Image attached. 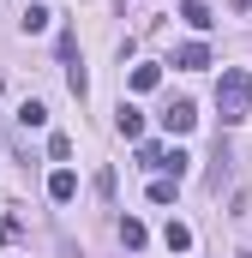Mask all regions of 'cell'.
Returning <instances> with one entry per match:
<instances>
[{"label": "cell", "mask_w": 252, "mask_h": 258, "mask_svg": "<svg viewBox=\"0 0 252 258\" xmlns=\"http://www.w3.org/2000/svg\"><path fill=\"white\" fill-rule=\"evenodd\" d=\"M162 156H168V150H162V144H150V138H144V144H138V162H144V168H162Z\"/></svg>", "instance_id": "obj_15"}, {"label": "cell", "mask_w": 252, "mask_h": 258, "mask_svg": "<svg viewBox=\"0 0 252 258\" xmlns=\"http://www.w3.org/2000/svg\"><path fill=\"white\" fill-rule=\"evenodd\" d=\"M48 156H54V162H66V156H72V138H66V132H54V138H48Z\"/></svg>", "instance_id": "obj_17"}, {"label": "cell", "mask_w": 252, "mask_h": 258, "mask_svg": "<svg viewBox=\"0 0 252 258\" xmlns=\"http://www.w3.org/2000/svg\"><path fill=\"white\" fill-rule=\"evenodd\" d=\"M42 120H48V108H42V102H24V108H18V126H24V132L42 126Z\"/></svg>", "instance_id": "obj_14"}, {"label": "cell", "mask_w": 252, "mask_h": 258, "mask_svg": "<svg viewBox=\"0 0 252 258\" xmlns=\"http://www.w3.org/2000/svg\"><path fill=\"white\" fill-rule=\"evenodd\" d=\"M228 162H234V150H228V138L216 132V156H210V186H222V180H228Z\"/></svg>", "instance_id": "obj_6"}, {"label": "cell", "mask_w": 252, "mask_h": 258, "mask_svg": "<svg viewBox=\"0 0 252 258\" xmlns=\"http://www.w3.org/2000/svg\"><path fill=\"white\" fill-rule=\"evenodd\" d=\"M180 18H186L192 30H210V24H216V18H210V6H204V0H180Z\"/></svg>", "instance_id": "obj_7"}, {"label": "cell", "mask_w": 252, "mask_h": 258, "mask_svg": "<svg viewBox=\"0 0 252 258\" xmlns=\"http://www.w3.org/2000/svg\"><path fill=\"white\" fill-rule=\"evenodd\" d=\"M186 162H192L186 150H168V156H162V174H174V180H180V174H186Z\"/></svg>", "instance_id": "obj_16"}, {"label": "cell", "mask_w": 252, "mask_h": 258, "mask_svg": "<svg viewBox=\"0 0 252 258\" xmlns=\"http://www.w3.org/2000/svg\"><path fill=\"white\" fill-rule=\"evenodd\" d=\"M66 90H72V96H78V102H84V96H90V78H84V66H66Z\"/></svg>", "instance_id": "obj_13"}, {"label": "cell", "mask_w": 252, "mask_h": 258, "mask_svg": "<svg viewBox=\"0 0 252 258\" xmlns=\"http://www.w3.org/2000/svg\"><path fill=\"white\" fill-rule=\"evenodd\" d=\"M144 240H150V234H144V222H138V216H120V246H126V252H138Z\"/></svg>", "instance_id": "obj_8"}, {"label": "cell", "mask_w": 252, "mask_h": 258, "mask_svg": "<svg viewBox=\"0 0 252 258\" xmlns=\"http://www.w3.org/2000/svg\"><path fill=\"white\" fill-rule=\"evenodd\" d=\"M114 132H120V138H138V132H144V114H138L132 102H120V108H114Z\"/></svg>", "instance_id": "obj_5"}, {"label": "cell", "mask_w": 252, "mask_h": 258, "mask_svg": "<svg viewBox=\"0 0 252 258\" xmlns=\"http://www.w3.org/2000/svg\"><path fill=\"white\" fill-rule=\"evenodd\" d=\"M216 114H222V126H240L252 114V72H222L216 78Z\"/></svg>", "instance_id": "obj_1"}, {"label": "cell", "mask_w": 252, "mask_h": 258, "mask_svg": "<svg viewBox=\"0 0 252 258\" xmlns=\"http://www.w3.org/2000/svg\"><path fill=\"white\" fill-rule=\"evenodd\" d=\"M174 192H180L174 174H156V180H150V204H174Z\"/></svg>", "instance_id": "obj_9"}, {"label": "cell", "mask_w": 252, "mask_h": 258, "mask_svg": "<svg viewBox=\"0 0 252 258\" xmlns=\"http://www.w3.org/2000/svg\"><path fill=\"white\" fill-rule=\"evenodd\" d=\"M174 66L198 72V66H210V48H204V42H180V48H174Z\"/></svg>", "instance_id": "obj_4"}, {"label": "cell", "mask_w": 252, "mask_h": 258, "mask_svg": "<svg viewBox=\"0 0 252 258\" xmlns=\"http://www.w3.org/2000/svg\"><path fill=\"white\" fill-rule=\"evenodd\" d=\"M240 6H252V0H240Z\"/></svg>", "instance_id": "obj_19"}, {"label": "cell", "mask_w": 252, "mask_h": 258, "mask_svg": "<svg viewBox=\"0 0 252 258\" xmlns=\"http://www.w3.org/2000/svg\"><path fill=\"white\" fill-rule=\"evenodd\" d=\"M48 18H54L48 6H30V12H24L18 24H24V36H42V30H48Z\"/></svg>", "instance_id": "obj_11"}, {"label": "cell", "mask_w": 252, "mask_h": 258, "mask_svg": "<svg viewBox=\"0 0 252 258\" xmlns=\"http://www.w3.org/2000/svg\"><path fill=\"white\" fill-rule=\"evenodd\" d=\"M162 126H168V132H192V126H198V108H192L186 96L168 102V108H162Z\"/></svg>", "instance_id": "obj_2"}, {"label": "cell", "mask_w": 252, "mask_h": 258, "mask_svg": "<svg viewBox=\"0 0 252 258\" xmlns=\"http://www.w3.org/2000/svg\"><path fill=\"white\" fill-rule=\"evenodd\" d=\"M234 258H252V252H234Z\"/></svg>", "instance_id": "obj_18"}, {"label": "cell", "mask_w": 252, "mask_h": 258, "mask_svg": "<svg viewBox=\"0 0 252 258\" xmlns=\"http://www.w3.org/2000/svg\"><path fill=\"white\" fill-rule=\"evenodd\" d=\"M162 84V66H132V90H156Z\"/></svg>", "instance_id": "obj_12"}, {"label": "cell", "mask_w": 252, "mask_h": 258, "mask_svg": "<svg viewBox=\"0 0 252 258\" xmlns=\"http://www.w3.org/2000/svg\"><path fill=\"white\" fill-rule=\"evenodd\" d=\"M48 198H54V204H72V198H78V174H72V168H54V174H48Z\"/></svg>", "instance_id": "obj_3"}, {"label": "cell", "mask_w": 252, "mask_h": 258, "mask_svg": "<svg viewBox=\"0 0 252 258\" xmlns=\"http://www.w3.org/2000/svg\"><path fill=\"white\" fill-rule=\"evenodd\" d=\"M162 240H168V252H192V228H186V222H168Z\"/></svg>", "instance_id": "obj_10"}]
</instances>
